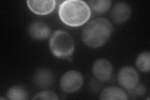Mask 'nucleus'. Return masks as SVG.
I'll return each mask as SVG.
<instances>
[{"label":"nucleus","mask_w":150,"mask_h":100,"mask_svg":"<svg viewBox=\"0 0 150 100\" xmlns=\"http://www.w3.org/2000/svg\"><path fill=\"white\" fill-rule=\"evenodd\" d=\"M59 17L66 25L78 27L85 24L91 17V11L88 4L81 0H67L60 4Z\"/></svg>","instance_id":"obj_1"},{"label":"nucleus","mask_w":150,"mask_h":100,"mask_svg":"<svg viewBox=\"0 0 150 100\" xmlns=\"http://www.w3.org/2000/svg\"><path fill=\"white\" fill-rule=\"evenodd\" d=\"M113 30L110 21L105 18L95 19L84 26L81 39L86 46L97 48L104 45L108 40Z\"/></svg>","instance_id":"obj_2"},{"label":"nucleus","mask_w":150,"mask_h":100,"mask_svg":"<svg viewBox=\"0 0 150 100\" xmlns=\"http://www.w3.org/2000/svg\"><path fill=\"white\" fill-rule=\"evenodd\" d=\"M50 48L54 56L60 59H67L71 56L74 50V43L68 33L56 30L51 36Z\"/></svg>","instance_id":"obj_3"},{"label":"nucleus","mask_w":150,"mask_h":100,"mask_svg":"<svg viewBox=\"0 0 150 100\" xmlns=\"http://www.w3.org/2000/svg\"><path fill=\"white\" fill-rule=\"evenodd\" d=\"M83 81V77L81 73L71 70L62 76L59 83L60 87L65 93H74L81 88Z\"/></svg>","instance_id":"obj_4"},{"label":"nucleus","mask_w":150,"mask_h":100,"mask_svg":"<svg viewBox=\"0 0 150 100\" xmlns=\"http://www.w3.org/2000/svg\"><path fill=\"white\" fill-rule=\"evenodd\" d=\"M118 82L124 88L131 89L139 83V74L133 67L125 66L122 68L118 74Z\"/></svg>","instance_id":"obj_5"},{"label":"nucleus","mask_w":150,"mask_h":100,"mask_svg":"<svg viewBox=\"0 0 150 100\" xmlns=\"http://www.w3.org/2000/svg\"><path fill=\"white\" fill-rule=\"evenodd\" d=\"M92 72L95 78L101 82H107L112 74V66L106 59H98L94 63Z\"/></svg>","instance_id":"obj_6"},{"label":"nucleus","mask_w":150,"mask_h":100,"mask_svg":"<svg viewBox=\"0 0 150 100\" xmlns=\"http://www.w3.org/2000/svg\"><path fill=\"white\" fill-rule=\"evenodd\" d=\"M27 4L30 10L38 15H46L53 12L56 7L54 0H28Z\"/></svg>","instance_id":"obj_7"},{"label":"nucleus","mask_w":150,"mask_h":100,"mask_svg":"<svg viewBox=\"0 0 150 100\" xmlns=\"http://www.w3.org/2000/svg\"><path fill=\"white\" fill-rule=\"evenodd\" d=\"M51 33V28L48 24L40 21L32 22L28 28L29 35L34 40H46L50 36Z\"/></svg>","instance_id":"obj_8"},{"label":"nucleus","mask_w":150,"mask_h":100,"mask_svg":"<svg viewBox=\"0 0 150 100\" xmlns=\"http://www.w3.org/2000/svg\"><path fill=\"white\" fill-rule=\"evenodd\" d=\"M131 15V6L125 2L116 3L111 11L112 20L117 24H121L127 21Z\"/></svg>","instance_id":"obj_9"},{"label":"nucleus","mask_w":150,"mask_h":100,"mask_svg":"<svg viewBox=\"0 0 150 100\" xmlns=\"http://www.w3.org/2000/svg\"><path fill=\"white\" fill-rule=\"evenodd\" d=\"M54 74L49 69L41 68L36 71L33 81L36 87L40 88L50 87L54 82Z\"/></svg>","instance_id":"obj_10"},{"label":"nucleus","mask_w":150,"mask_h":100,"mask_svg":"<svg viewBox=\"0 0 150 100\" xmlns=\"http://www.w3.org/2000/svg\"><path fill=\"white\" fill-rule=\"evenodd\" d=\"M100 99L105 100H126L128 95L123 89L115 87H107L101 93Z\"/></svg>","instance_id":"obj_11"},{"label":"nucleus","mask_w":150,"mask_h":100,"mask_svg":"<svg viewBox=\"0 0 150 100\" xmlns=\"http://www.w3.org/2000/svg\"><path fill=\"white\" fill-rule=\"evenodd\" d=\"M7 97L12 100H25L28 98L26 89L21 86H14L9 88L6 93Z\"/></svg>","instance_id":"obj_12"},{"label":"nucleus","mask_w":150,"mask_h":100,"mask_svg":"<svg viewBox=\"0 0 150 100\" xmlns=\"http://www.w3.org/2000/svg\"><path fill=\"white\" fill-rule=\"evenodd\" d=\"M137 68L142 72L147 73L150 70V53L149 51H144L140 53L136 61Z\"/></svg>","instance_id":"obj_13"},{"label":"nucleus","mask_w":150,"mask_h":100,"mask_svg":"<svg viewBox=\"0 0 150 100\" xmlns=\"http://www.w3.org/2000/svg\"><path fill=\"white\" fill-rule=\"evenodd\" d=\"M88 3L93 10L99 14L106 12L111 4L110 0H91Z\"/></svg>","instance_id":"obj_14"},{"label":"nucleus","mask_w":150,"mask_h":100,"mask_svg":"<svg viewBox=\"0 0 150 100\" xmlns=\"http://www.w3.org/2000/svg\"><path fill=\"white\" fill-rule=\"evenodd\" d=\"M33 99L56 100L58 99V98L57 94L52 91H43L36 94Z\"/></svg>","instance_id":"obj_15"},{"label":"nucleus","mask_w":150,"mask_h":100,"mask_svg":"<svg viewBox=\"0 0 150 100\" xmlns=\"http://www.w3.org/2000/svg\"><path fill=\"white\" fill-rule=\"evenodd\" d=\"M129 93L134 96H143L146 93V86L142 84H138L136 87L131 89H128Z\"/></svg>","instance_id":"obj_16"},{"label":"nucleus","mask_w":150,"mask_h":100,"mask_svg":"<svg viewBox=\"0 0 150 100\" xmlns=\"http://www.w3.org/2000/svg\"><path fill=\"white\" fill-rule=\"evenodd\" d=\"M101 81L98 80V79H93L91 82L90 83V87L91 89V91L93 92H98L99 91L100 89L101 88Z\"/></svg>","instance_id":"obj_17"}]
</instances>
